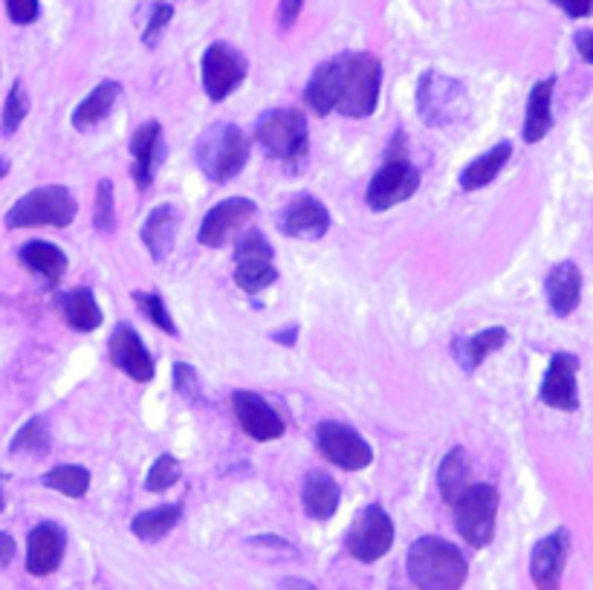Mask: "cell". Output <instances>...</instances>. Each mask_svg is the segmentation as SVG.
Segmentation results:
<instances>
[{"label": "cell", "mask_w": 593, "mask_h": 590, "mask_svg": "<svg viewBox=\"0 0 593 590\" xmlns=\"http://www.w3.org/2000/svg\"><path fill=\"white\" fill-rule=\"evenodd\" d=\"M342 76H345V55L330 58L316 67V73L310 76L304 87V102L316 116H327L330 110H336L339 102V90H342Z\"/></svg>", "instance_id": "44dd1931"}, {"label": "cell", "mask_w": 593, "mask_h": 590, "mask_svg": "<svg viewBox=\"0 0 593 590\" xmlns=\"http://www.w3.org/2000/svg\"><path fill=\"white\" fill-rule=\"evenodd\" d=\"M15 538L9 536V533H0V567H9L12 559H15Z\"/></svg>", "instance_id": "f6af8a7d"}, {"label": "cell", "mask_w": 593, "mask_h": 590, "mask_svg": "<svg viewBox=\"0 0 593 590\" xmlns=\"http://www.w3.org/2000/svg\"><path fill=\"white\" fill-rule=\"evenodd\" d=\"M420 188V171L408 162V157L400 160H385L365 191V203L374 212H388L408 200Z\"/></svg>", "instance_id": "8fae6325"}, {"label": "cell", "mask_w": 593, "mask_h": 590, "mask_svg": "<svg viewBox=\"0 0 593 590\" xmlns=\"http://www.w3.org/2000/svg\"><path fill=\"white\" fill-rule=\"evenodd\" d=\"M232 411L241 423V429L258 440V443H270V440H278L284 437V420L278 417V411L272 408L264 397L252 394V391H235L232 394Z\"/></svg>", "instance_id": "9a60e30c"}, {"label": "cell", "mask_w": 593, "mask_h": 590, "mask_svg": "<svg viewBox=\"0 0 593 590\" xmlns=\"http://www.w3.org/2000/svg\"><path fill=\"white\" fill-rule=\"evenodd\" d=\"M567 556H570V533L559 527L556 533L541 538L530 556V576L539 590H562V573H565Z\"/></svg>", "instance_id": "2e32d148"}, {"label": "cell", "mask_w": 593, "mask_h": 590, "mask_svg": "<svg viewBox=\"0 0 593 590\" xmlns=\"http://www.w3.org/2000/svg\"><path fill=\"white\" fill-rule=\"evenodd\" d=\"M119 93H122V84L119 81H102V84H96L93 87V93L87 96V99H81L79 108L73 110V128L76 131H90V128H96L102 119H108V113L116 105V99H119Z\"/></svg>", "instance_id": "f546056e"}, {"label": "cell", "mask_w": 593, "mask_h": 590, "mask_svg": "<svg viewBox=\"0 0 593 590\" xmlns=\"http://www.w3.org/2000/svg\"><path fill=\"white\" fill-rule=\"evenodd\" d=\"M110 362L122 371V374H128L136 382H151L154 379V356L148 353V348L142 345V339H139V333H136L131 324H116L113 327V333H110Z\"/></svg>", "instance_id": "e0dca14e"}, {"label": "cell", "mask_w": 593, "mask_h": 590, "mask_svg": "<svg viewBox=\"0 0 593 590\" xmlns=\"http://www.w3.org/2000/svg\"><path fill=\"white\" fill-rule=\"evenodd\" d=\"M136 307L151 319V322L160 327L162 333L168 336H177V324L171 322V313L165 310V301H162L160 293H134Z\"/></svg>", "instance_id": "74e56055"}, {"label": "cell", "mask_w": 593, "mask_h": 590, "mask_svg": "<svg viewBox=\"0 0 593 590\" xmlns=\"http://www.w3.org/2000/svg\"><path fill=\"white\" fill-rule=\"evenodd\" d=\"M177 223H180V215L171 203H160L151 215L145 217L142 223V243L148 246L151 258L154 261H162L174 243V235H177Z\"/></svg>", "instance_id": "83f0119b"}, {"label": "cell", "mask_w": 593, "mask_h": 590, "mask_svg": "<svg viewBox=\"0 0 593 590\" xmlns=\"http://www.w3.org/2000/svg\"><path fill=\"white\" fill-rule=\"evenodd\" d=\"M281 232L287 238L298 241H319L330 229V212L324 209L322 200L316 197H298L293 203H287V209L281 212L278 220Z\"/></svg>", "instance_id": "ac0fdd59"}, {"label": "cell", "mask_w": 593, "mask_h": 590, "mask_svg": "<svg viewBox=\"0 0 593 590\" xmlns=\"http://www.w3.org/2000/svg\"><path fill=\"white\" fill-rule=\"evenodd\" d=\"M6 9H9V18L21 27H27L38 18V0H6Z\"/></svg>", "instance_id": "60d3db41"}, {"label": "cell", "mask_w": 593, "mask_h": 590, "mask_svg": "<svg viewBox=\"0 0 593 590\" xmlns=\"http://www.w3.org/2000/svg\"><path fill=\"white\" fill-rule=\"evenodd\" d=\"M553 87H556V79L550 76L530 90L527 113H524V134H521L530 145L541 142L553 128Z\"/></svg>", "instance_id": "d4e9b609"}, {"label": "cell", "mask_w": 593, "mask_h": 590, "mask_svg": "<svg viewBox=\"0 0 593 590\" xmlns=\"http://www.w3.org/2000/svg\"><path fill=\"white\" fill-rule=\"evenodd\" d=\"M9 452L12 455H32L41 457L50 452V429H47V420L44 417H32L27 420L21 431L12 437L9 443Z\"/></svg>", "instance_id": "836d02e7"}, {"label": "cell", "mask_w": 593, "mask_h": 590, "mask_svg": "<svg viewBox=\"0 0 593 590\" xmlns=\"http://www.w3.org/2000/svg\"><path fill=\"white\" fill-rule=\"evenodd\" d=\"M246 162H249V139L232 122H217L197 139V165L215 183L235 180L246 168Z\"/></svg>", "instance_id": "7a4b0ae2"}, {"label": "cell", "mask_w": 593, "mask_h": 590, "mask_svg": "<svg viewBox=\"0 0 593 590\" xmlns=\"http://www.w3.org/2000/svg\"><path fill=\"white\" fill-rule=\"evenodd\" d=\"M316 446L333 466L345 469V472H359L368 469L374 463V449L368 446V440L351 426L336 423V420H324L316 426Z\"/></svg>", "instance_id": "30bf717a"}, {"label": "cell", "mask_w": 593, "mask_h": 590, "mask_svg": "<svg viewBox=\"0 0 593 590\" xmlns=\"http://www.w3.org/2000/svg\"><path fill=\"white\" fill-rule=\"evenodd\" d=\"M281 588L284 590H316L310 582H301V579H284L281 582Z\"/></svg>", "instance_id": "c3c4849f"}, {"label": "cell", "mask_w": 593, "mask_h": 590, "mask_svg": "<svg viewBox=\"0 0 593 590\" xmlns=\"http://www.w3.org/2000/svg\"><path fill=\"white\" fill-rule=\"evenodd\" d=\"M394 521L379 504H371L356 515L348 536H345V550L356 562L371 564L382 559L394 547Z\"/></svg>", "instance_id": "ba28073f"}, {"label": "cell", "mask_w": 593, "mask_h": 590, "mask_svg": "<svg viewBox=\"0 0 593 590\" xmlns=\"http://www.w3.org/2000/svg\"><path fill=\"white\" fill-rule=\"evenodd\" d=\"M131 151V171H134L136 188H145L154 183L157 165H160V151H162V125L160 122H145L142 128H136V134L128 142Z\"/></svg>", "instance_id": "ffe728a7"}, {"label": "cell", "mask_w": 593, "mask_h": 590, "mask_svg": "<svg viewBox=\"0 0 593 590\" xmlns=\"http://www.w3.org/2000/svg\"><path fill=\"white\" fill-rule=\"evenodd\" d=\"M405 570L420 590H460L469 573V562L452 541L423 536L408 547Z\"/></svg>", "instance_id": "6da1fadb"}, {"label": "cell", "mask_w": 593, "mask_h": 590, "mask_svg": "<svg viewBox=\"0 0 593 590\" xmlns=\"http://www.w3.org/2000/svg\"><path fill=\"white\" fill-rule=\"evenodd\" d=\"M379 84H382V64L371 53L345 55V76L336 110L351 119H365L377 110Z\"/></svg>", "instance_id": "5b68a950"}, {"label": "cell", "mask_w": 593, "mask_h": 590, "mask_svg": "<svg viewBox=\"0 0 593 590\" xmlns=\"http://www.w3.org/2000/svg\"><path fill=\"white\" fill-rule=\"evenodd\" d=\"M171 18H174V6H171V3H154L151 21H148V29H145V35H142L145 47H154V44H157L160 32L168 27V24H171Z\"/></svg>", "instance_id": "ab89813d"}, {"label": "cell", "mask_w": 593, "mask_h": 590, "mask_svg": "<svg viewBox=\"0 0 593 590\" xmlns=\"http://www.w3.org/2000/svg\"><path fill=\"white\" fill-rule=\"evenodd\" d=\"M466 108V90L458 79H449L437 70H426L417 81V113L426 128L455 125Z\"/></svg>", "instance_id": "52a82bcc"}, {"label": "cell", "mask_w": 593, "mask_h": 590, "mask_svg": "<svg viewBox=\"0 0 593 590\" xmlns=\"http://www.w3.org/2000/svg\"><path fill=\"white\" fill-rule=\"evenodd\" d=\"M93 226L99 232H108V235L116 229V203H113V183L110 180H99V186H96Z\"/></svg>", "instance_id": "d590c367"}, {"label": "cell", "mask_w": 593, "mask_h": 590, "mask_svg": "<svg viewBox=\"0 0 593 590\" xmlns=\"http://www.w3.org/2000/svg\"><path fill=\"white\" fill-rule=\"evenodd\" d=\"M255 139L270 157L287 165H298L307 160V151H310L307 116L296 108L267 110L255 125Z\"/></svg>", "instance_id": "277c9868"}, {"label": "cell", "mask_w": 593, "mask_h": 590, "mask_svg": "<svg viewBox=\"0 0 593 590\" xmlns=\"http://www.w3.org/2000/svg\"><path fill=\"white\" fill-rule=\"evenodd\" d=\"M544 295H547L550 310L559 319H567L582 301V269L570 261L556 264L544 278Z\"/></svg>", "instance_id": "7402d4cb"}, {"label": "cell", "mask_w": 593, "mask_h": 590, "mask_svg": "<svg viewBox=\"0 0 593 590\" xmlns=\"http://www.w3.org/2000/svg\"><path fill=\"white\" fill-rule=\"evenodd\" d=\"M296 333H298V327H284V330H275L272 333V339L278 342V345H284V348H290V345H296Z\"/></svg>", "instance_id": "bcb514c9"}, {"label": "cell", "mask_w": 593, "mask_h": 590, "mask_svg": "<svg viewBox=\"0 0 593 590\" xmlns=\"http://www.w3.org/2000/svg\"><path fill=\"white\" fill-rule=\"evenodd\" d=\"M460 538L472 547H486L495 538L498 518V489L492 483H472L452 504Z\"/></svg>", "instance_id": "8992f818"}, {"label": "cell", "mask_w": 593, "mask_h": 590, "mask_svg": "<svg viewBox=\"0 0 593 590\" xmlns=\"http://www.w3.org/2000/svg\"><path fill=\"white\" fill-rule=\"evenodd\" d=\"M339 483L333 481L327 472L322 469H313L304 475V486H301V504H304V512L313 518V521H327L333 518L336 510H339Z\"/></svg>", "instance_id": "603a6c76"}, {"label": "cell", "mask_w": 593, "mask_h": 590, "mask_svg": "<svg viewBox=\"0 0 593 590\" xmlns=\"http://www.w3.org/2000/svg\"><path fill=\"white\" fill-rule=\"evenodd\" d=\"M301 3L304 0H281V6H278V24L281 29H290L298 21V15H301Z\"/></svg>", "instance_id": "b9f144b4"}, {"label": "cell", "mask_w": 593, "mask_h": 590, "mask_svg": "<svg viewBox=\"0 0 593 590\" xmlns=\"http://www.w3.org/2000/svg\"><path fill=\"white\" fill-rule=\"evenodd\" d=\"M576 47H579L582 61H585V64H591L593 61V32L591 29H582V32L576 35Z\"/></svg>", "instance_id": "ee69618b"}, {"label": "cell", "mask_w": 593, "mask_h": 590, "mask_svg": "<svg viewBox=\"0 0 593 590\" xmlns=\"http://www.w3.org/2000/svg\"><path fill=\"white\" fill-rule=\"evenodd\" d=\"M67 547V533L53 521L32 527L27 538V570L29 576H50L58 570Z\"/></svg>", "instance_id": "d6986e66"}, {"label": "cell", "mask_w": 593, "mask_h": 590, "mask_svg": "<svg viewBox=\"0 0 593 590\" xmlns=\"http://www.w3.org/2000/svg\"><path fill=\"white\" fill-rule=\"evenodd\" d=\"M55 307H58L61 319L79 333H93L96 327H102L99 301H96L93 290H87V287H76V290L61 293L55 298Z\"/></svg>", "instance_id": "cb8c5ba5"}, {"label": "cell", "mask_w": 593, "mask_h": 590, "mask_svg": "<svg viewBox=\"0 0 593 590\" xmlns=\"http://www.w3.org/2000/svg\"><path fill=\"white\" fill-rule=\"evenodd\" d=\"M3 507H6V498H3V486H0V512H3Z\"/></svg>", "instance_id": "f907efd6"}, {"label": "cell", "mask_w": 593, "mask_h": 590, "mask_svg": "<svg viewBox=\"0 0 593 590\" xmlns=\"http://www.w3.org/2000/svg\"><path fill=\"white\" fill-rule=\"evenodd\" d=\"M183 518V504H162L157 510H145L131 521V530L139 541H160Z\"/></svg>", "instance_id": "1f68e13d"}, {"label": "cell", "mask_w": 593, "mask_h": 590, "mask_svg": "<svg viewBox=\"0 0 593 590\" xmlns=\"http://www.w3.org/2000/svg\"><path fill=\"white\" fill-rule=\"evenodd\" d=\"M76 215H79V203L70 188L41 186L32 188L6 212V226L9 229H35V226L67 229Z\"/></svg>", "instance_id": "3957f363"}, {"label": "cell", "mask_w": 593, "mask_h": 590, "mask_svg": "<svg viewBox=\"0 0 593 590\" xmlns=\"http://www.w3.org/2000/svg\"><path fill=\"white\" fill-rule=\"evenodd\" d=\"M579 356L573 353H553L547 374L541 379L539 400L556 411H576L579 408Z\"/></svg>", "instance_id": "5bb4252c"}, {"label": "cell", "mask_w": 593, "mask_h": 590, "mask_svg": "<svg viewBox=\"0 0 593 590\" xmlns=\"http://www.w3.org/2000/svg\"><path fill=\"white\" fill-rule=\"evenodd\" d=\"M249 544H264V547H281V550H293L287 541H281V538H275V536H255V538H249Z\"/></svg>", "instance_id": "7dc6e473"}, {"label": "cell", "mask_w": 593, "mask_h": 590, "mask_svg": "<svg viewBox=\"0 0 593 590\" xmlns=\"http://www.w3.org/2000/svg\"><path fill=\"white\" fill-rule=\"evenodd\" d=\"M258 215V206L249 197H229L220 200L217 206L209 209V215L203 217L200 229H197V241L209 249H217L229 241L238 229L249 226L252 217Z\"/></svg>", "instance_id": "4fadbf2b"}, {"label": "cell", "mask_w": 593, "mask_h": 590, "mask_svg": "<svg viewBox=\"0 0 593 590\" xmlns=\"http://www.w3.org/2000/svg\"><path fill=\"white\" fill-rule=\"evenodd\" d=\"M6 171H9V160H6V157H0V180L6 177Z\"/></svg>", "instance_id": "681fc988"}, {"label": "cell", "mask_w": 593, "mask_h": 590, "mask_svg": "<svg viewBox=\"0 0 593 590\" xmlns=\"http://www.w3.org/2000/svg\"><path fill=\"white\" fill-rule=\"evenodd\" d=\"M556 6H562L570 18H588L591 15L593 0H553Z\"/></svg>", "instance_id": "7bdbcfd3"}, {"label": "cell", "mask_w": 593, "mask_h": 590, "mask_svg": "<svg viewBox=\"0 0 593 590\" xmlns=\"http://www.w3.org/2000/svg\"><path fill=\"white\" fill-rule=\"evenodd\" d=\"M177 481H180V460L174 455H160L154 460L151 472H148L145 489L148 492H165V489H171Z\"/></svg>", "instance_id": "8d00e7d4"}, {"label": "cell", "mask_w": 593, "mask_h": 590, "mask_svg": "<svg viewBox=\"0 0 593 590\" xmlns=\"http://www.w3.org/2000/svg\"><path fill=\"white\" fill-rule=\"evenodd\" d=\"M504 345H507V330L504 327H486V330L469 336V339H455L452 353L460 362V368L466 374H472V371H478L484 365L495 350H501Z\"/></svg>", "instance_id": "484cf974"}, {"label": "cell", "mask_w": 593, "mask_h": 590, "mask_svg": "<svg viewBox=\"0 0 593 590\" xmlns=\"http://www.w3.org/2000/svg\"><path fill=\"white\" fill-rule=\"evenodd\" d=\"M29 113V96L24 81H15L9 96H6V105H3V116H0V131L3 136H12L27 119Z\"/></svg>", "instance_id": "e575fe53"}, {"label": "cell", "mask_w": 593, "mask_h": 590, "mask_svg": "<svg viewBox=\"0 0 593 590\" xmlns=\"http://www.w3.org/2000/svg\"><path fill=\"white\" fill-rule=\"evenodd\" d=\"M275 252L258 229H249L235 246V284L246 295L261 293L278 281V269L272 264Z\"/></svg>", "instance_id": "9c48e42d"}, {"label": "cell", "mask_w": 593, "mask_h": 590, "mask_svg": "<svg viewBox=\"0 0 593 590\" xmlns=\"http://www.w3.org/2000/svg\"><path fill=\"white\" fill-rule=\"evenodd\" d=\"M41 483L47 489H55V492L67 495V498H84L87 489H90V472L84 466H76V463H61V466L50 469L41 478Z\"/></svg>", "instance_id": "d6a6232c"}, {"label": "cell", "mask_w": 593, "mask_h": 590, "mask_svg": "<svg viewBox=\"0 0 593 590\" xmlns=\"http://www.w3.org/2000/svg\"><path fill=\"white\" fill-rule=\"evenodd\" d=\"M174 391L183 397V400H189V403H200L203 397H200V376L197 371L191 368L189 362H174Z\"/></svg>", "instance_id": "f35d334b"}, {"label": "cell", "mask_w": 593, "mask_h": 590, "mask_svg": "<svg viewBox=\"0 0 593 590\" xmlns=\"http://www.w3.org/2000/svg\"><path fill=\"white\" fill-rule=\"evenodd\" d=\"M18 261L29 269V272H35V275H41L50 287H55L61 278H64V272H67V255L55 246V243L47 241H29L21 246V252H18Z\"/></svg>", "instance_id": "4316f807"}, {"label": "cell", "mask_w": 593, "mask_h": 590, "mask_svg": "<svg viewBox=\"0 0 593 590\" xmlns=\"http://www.w3.org/2000/svg\"><path fill=\"white\" fill-rule=\"evenodd\" d=\"M510 157H513V142L495 145L492 151L481 154L478 160H472L460 171V188L463 191H478V188L489 186L498 177V171L510 162Z\"/></svg>", "instance_id": "4dcf8cb0"}, {"label": "cell", "mask_w": 593, "mask_h": 590, "mask_svg": "<svg viewBox=\"0 0 593 590\" xmlns=\"http://www.w3.org/2000/svg\"><path fill=\"white\" fill-rule=\"evenodd\" d=\"M437 486H440V495L449 507L472 486V460H469V452L463 446H455L449 455L443 457V463L437 469Z\"/></svg>", "instance_id": "f1b7e54d"}, {"label": "cell", "mask_w": 593, "mask_h": 590, "mask_svg": "<svg viewBox=\"0 0 593 590\" xmlns=\"http://www.w3.org/2000/svg\"><path fill=\"white\" fill-rule=\"evenodd\" d=\"M246 58L229 44H212L203 55V87L212 102H223L246 79Z\"/></svg>", "instance_id": "7c38bea8"}]
</instances>
